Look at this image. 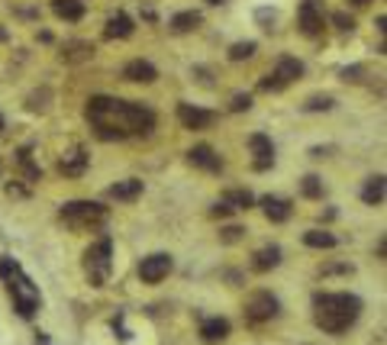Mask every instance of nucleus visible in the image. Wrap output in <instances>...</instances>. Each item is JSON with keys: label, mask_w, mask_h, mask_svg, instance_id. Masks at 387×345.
<instances>
[{"label": "nucleus", "mask_w": 387, "mask_h": 345, "mask_svg": "<svg viewBox=\"0 0 387 345\" xmlns=\"http://www.w3.org/2000/svg\"><path fill=\"white\" fill-rule=\"evenodd\" d=\"M85 117L103 142H119V139H129V135H149L155 129V113L145 103L103 97V94L87 101Z\"/></svg>", "instance_id": "1"}, {"label": "nucleus", "mask_w": 387, "mask_h": 345, "mask_svg": "<svg viewBox=\"0 0 387 345\" xmlns=\"http://www.w3.org/2000/svg\"><path fill=\"white\" fill-rule=\"evenodd\" d=\"M316 313H313V320L323 332H345L349 326H355V320L362 316V300L355 294H320L313 300Z\"/></svg>", "instance_id": "2"}, {"label": "nucleus", "mask_w": 387, "mask_h": 345, "mask_svg": "<svg viewBox=\"0 0 387 345\" xmlns=\"http://www.w3.org/2000/svg\"><path fill=\"white\" fill-rule=\"evenodd\" d=\"M0 278L7 281L10 294H13V303H17V313L23 320H29V316L39 310V291L33 287V281L20 271V265L13 258H0Z\"/></svg>", "instance_id": "3"}, {"label": "nucleus", "mask_w": 387, "mask_h": 345, "mask_svg": "<svg viewBox=\"0 0 387 345\" xmlns=\"http://www.w3.org/2000/svg\"><path fill=\"white\" fill-rule=\"evenodd\" d=\"M110 268H113V242L103 236L85 252L87 281H91L94 287H103V284H107V278H110Z\"/></svg>", "instance_id": "4"}, {"label": "nucleus", "mask_w": 387, "mask_h": 345, "mask_svg": "<svg viewBox=\"0 0 387 345\" xmlns=\"http://www.w3.org/2000/svg\"><path fill=\"white\" fill-rule=\"evenodd\" d=\"M61 219H65L71 229H94L107 223V207L94 200H71L61 207Z\"/></svg>", "instance_id": "5"}, {"label": "nucleus", "mask_w": 387, "mask_h": 345, "mask_svg": "<svg viewBox=\"0 0 387 345\" xmlns=\"http://www.w3.org/2000/svg\"><path fill=\"white\" fill-rule=\"evenodd\" d=\"M278 313H281V303L271 291H258V294H252L249 303H245V320L249 323H268V320H275Z\"/></svg>", "instance_id": "6"}, {"label": "nucleus", "mask_w": 387, "mask_h": 345, "mask_svg": "<svg viewBox=\"0 0 387 345\" xmlns=\"http://www.w3.org/2000/svg\"><path fill=\"white\" fill-rule=\"evenodd\" d=\"M171 268H175L171 255L155 252V255H149V258H143V265H139V278H143L145 284H159V281H165L171 274Z\"/></svg>", "instance_id": "7"}, {"label": "nucleus", "mask_w": 387, "mask_h": 345, "mask_svg": "<svg viewBox=\"0 0 387 345\" xmlns=\"http://www.w3.org/2000/svg\"><path fill=\"white\" fill-rule=\"evenodd\" d=\"M323 23H326V17H323L320 3H316V0H303L300 10H297V26H300V33L303 36H320Z\"/></svg>", "instance_id": "8"}, {"label": "nucleus", "mask_w": 387, "mask_h": 345, "mask_svg": "<svg viewBox=\"0 0 387 345\" xmlns=\"http://www.w3.org/2000/svg\"><path fill=\"white\" fill-rule=\"evenodd\" d=\"M249 149H252V165H255V171H268L271 165H275V145H271V139L268 135H261V133H255L252 139H249Z\"/></svg>", "instance_id": "9"}, {"label": "nucleus", "mask_w": 387, "mask_h": 345, "mask_svg": "<svg viewBox=\"0 0 387 345\" xmlns=\"http://www.w3.org/2000/svg\"><path fill=\"white\" fill-rule=\"evenodd\" d=\"M177 119H181L187 129H207L217 117H213L210 110L194 107V103H177Z\"/></svg>", "instance_id": "10"}, {"label": "nucleus", "mask_w": 387, "mask_h": 345, "mask_svg": "<svg viewBox=\"0 0 387 345\" xmlns=\"http://www.w3.org/2000/svg\"><path fill=\"white\" fill-rule=\"evenodd\" d=\"M59 171L65 177H81L87 171V152L81 149V145H75V149H68L65 155L59 159Z\"/></svg>", "instance_id": "11"}, {"label": "nucleus", "mask_w": 387, "mask_h": 345, "mask_svg": "<svg viewBox=\"0 0 387 345\" xmlns=\"http://www.w3.org/2000/svg\"><path fill=\"white\" fill-rule=\"evenodd\" d=\"M200 339L207 345L226 342V339H229V320H223V316H210V320H203L200 323Z\"/></svg>", "instance_id": "12"}, {"label": "nucleus", "mask_w": 387, "mask_h": 345, "mask_svg": "<svg viewBox=\"0 0 387 345\" xmlns=\"http://www.w3.org/2000/svg\"><path fill=\"white\" fill-rule=\"evenodd\" d=\"M123 78H126V81H136V85H152V81L159 78V71H155L152 61L136 59V61H129V65L123 68Z\"/></svg>", "instance_id": "13"}, {"label": "nucleus", "mask_w": 387, "mask_h": 345, "mask_svg": "<svg viewBox=\"0 0 387 345\" xmlns=\"http://www.w3.org/2000/svg\"><path fill=\"white\" fill-rule=\"evenodd\" d=\"M187 159H191V165H197V168H203V171L223 168V161H219V155L210 149V145H194V149L187 152Z\"/></svg>", "instance_id": "14"}, {"label": "nucleus", "mask_w": 387, "mask_h": 345, "mask_svg": "<svg viewBox=\"0 0 387 345\" xmlns=\"http://www.w3.org/2000/svg\"><path fill=\"white\" fill-rule=\"evenodd\" d=\"M271 75H275V81H278L281 91H284V87L291 85V81H297V78L303 75V65H300L297 59H287V55H284V59H281L278 65H275V71H271Z\"/></svg>", "instance_id": "15"}, {"label": "nucleus", "mask_w": 387, "mask_h": 345, "mask_svg": "<svg viewBox=\"0 0 387 345\" xmlns=\"http://www.w3.org/2000/svg\"><path fill=\"white\" fill-rule=\"evenodd\" d=\"M133 20L126 13H117V17H110L107 26H103V39H129L133 36Z\"/></svg>", "instance_id": "16"}, {"label": "nucleus", "mask_w": 387, "mask_h": 345, "mask_svg": "<svg viewBox=\"0 0 387 345\" xmlns=\"http://www.w3.org/2000/svg\"><path fill=\"white\" fill-rule=\"evenodd\" d=\"M261 210H265V216L271 219V223H284L287 216H291V203L284 200V197H261Z\"/></svg>", "instance_id": "17"}, {"label": "nucleus", "mask_w": 387, "mask_h": 345, "mask_svg": "<svg viewBox=\"0 0 387 345\" xmlns=\"http://www.w3.org/2000/svg\"><path fill=\"white\" fill-rule=\"evenodd\" d=\"M278 265H281V249L278 245H265V249H258V252L252 255V268L258 271V274L278 268Z\"/></svg>", "instance_id": "18"}, {"label": "nucleus", "mask_w": 387, "mask_h": 345, "mask_svg": "<svg viewBox=\"0 0 387 345\" xmlns=\"http://www.w3.org/2000/svg\"><path fill=\"white\" fill-rule=\"evenodd\" d=\"M61 59L65 61H87L94 59V45L85 43V39H71V43H65V49H61Z\"/></svg>", "instance_id": "19"}, {"label": "nucleus", "mask_w": 387, "mask_h": 345, "mask_svg": "<svg viewBox=\"0 0 387 345\" xmlns=\"http://www.w3.org/2000/svg\"><path fill=\"white\" fill-rule=\"evenodd\" d=\"M113 200H136V197L143 194V181H136V177H126V181H117V184L107 191Z\"/></svg>", "instance_id": "20"}, {"label": "nucleus", "mask_w": 387, "mask_h": 345, "mask_svg": "<svg viewBox=\"0 0 387 345\" xmlns=\"http://www.w3.org/2000/svg\"><path fill=\"white\" fill-rule=\"evenodd\" d=\"M52 10H55V17L68 20V23H78L85 17V3L81 0H52Z\"/></svg>", "instance_id": "21"}, {"label": "nucleus", "mask_w": 387, "mask_h": 345, "mask_svg": "<svg viewBox=\"0 0 387 345\" xmlns=\"http://www.w3.org/2000/svg\"><path fill=\"white\" fill-rule=\"evenodd\" d=\"M17 165H20V171H23V177L29 181V184H36V181L43 177L39 165H36V161H33V155H29V145H23V149L17 152Z\"/></svg>", "instance_id": "22"}, {"label": "nucleus", "mask_w": 387, "mask_h": 345, "mask_svg": "<svg viewBox=\"0 0 387 345\" xmlns=\"http://www.w3.org/2000/svg\"><path fill=\"white\" fill-rule=\"evenodd\" d=\"M200 23H203V17L197 10H184V13H175V17H171V29H175V33H191V29H197Z\"/></svg>", "instance_id": "23"}, {"label": "nucleus", "mask_w": 387, "mask_h": 345, "mask_svg": "<svg viewBox=\"0 0 387 345\" xmlns=\"http://www.w3.org/2000/svg\"><path fill=\"white\" fill-rule=\"evenodd\" d=\"M362 200L368 203V207H378L381 200H384V177H368V184L362 187Z\"/></svg>", "instance_id": "24"}, {"label": "nucleus", "mask_w": 387, "mask_h": 345, "mask_svg": "<svg viewBox=\"0 0 387 345\" xmlns=\"http://www.w3.org/2000/svg\"><path fill=\"white\" fill-rule=\"evenodd\" d=\"M303 242L310 245V249H333V245H336V236L326 233V229H310V233H303Z\"/></svg>", "instance_id": "25"}, {"label": "nucleus", "mask_w": 387, "mask_h": 345, "mask_svg": "<svg viewBox=\"0 0 387 345\" xmlns=\"http://www.w3.org/2000/svg\"><path fill=\"white\" fill-rule=\"evenodd\" d=\"M223 203H229L233 210H249V207L255 203V197L249 194V191H229V194L223 197Z\"/></svg>", "instance_id": "26"}, {"label": "nucleus", "mask_w": 387, "mask_h": 345, "mask_svg": "<svg viewBox=\"0 0 387 345\" xmlns=\"http://www.w3.org/2000/svg\"><path fill=\"white\" fill-rule=\"evenodd\" d=\"M303 197H310V200H316V197H323V181L316 175H307L303 177V184H300Z\"/></svg>", "instance_id": "27"}, {"label": "nucleus", "mask_w": 387, "mask_h": 345, "mask_svg": "<svg viewBox=\"0 0 387 345\" xmlns=\"http://www.w3.org/2000/svg\"><path fill=\"white\" fill-rule=\"evenodd\" d=\"M255 49H258L255 43H236L233 49H229V61H245V59H252Z\"/></svg>", "instance_id": "28"}, {"label": "nucleus", "mask_w": 387, "mask_h": 345, "mask_svg": "<svg viewBox=\"0 0 387 345\" xmlns=\"http://www.w3.org/2000/svg\"><path fill=\"white\" fill-rule=\"evenodd\" d=\"M303 110H333V97H310V101L303 103Z\"/></svg>", "instance_id": "29"}, {"label": "nucleus", "mask_w": 387, "mask_h": 345, "mask_svg": "<svg viewBox=\"0 0 387 345\" xmlns=\"http://www.w3.org/2000/svg\"><path fill=\"white\" fill-rule=\"evenodd\" d=\"M7 197H10V200H26V197H29V187L17 184V181H10V184H7Z\"/></svg>", "instance_id": "30"}, {"label": "nucleus", "mask_w": 387, "mask_h": 345, "mask_svg": "<svg viewBox=\"0 0 387 345\" xmlns=\"http://www.w3.org/2000/svg\"><path fill=\"white\" fill-rule=\"evenodd\" d=\"M252 107V97H249V94H236V97H233V103H229V110H233V113H242V110H249Z\"/></svg>", "instance_id": "31"}, {"label": "nucleus", "mask_w": 387, "mask_h": 345, "mask_svg": "<svg viewBox=\"0 0 387 345\" xmlns=\"http://www.w3.org/2000/svg\"><path fill=\"white\" fill-rule=\"evenodd\" d=\"M242 236H245V229H242V226H226L223 233H219V239H223V242H239Z\"/></svg>", "instance_id": "32"}, {"label": "nucleus", "mask_w": 387, "mask_h": 345, "mask_svg": "<svg viewBox=\"0 0 387 345\" xmlns=\"http://www.w3.org/2000/svg\"><path fill=\"white\" fill-rule=\"evenodd\" d=\"M333 23H336L342 33H352V29H355V20L345 17V13H333Z\"/></svg>", "instance_id": "33"}, {"label": "nucleus", "mask_w": 387, "mask_h": 345, "mask_svg": "<svg viewBox=\"0 0 387 345\" xmlns=\"http://www.w3.org/2000/svg\"><path fill=\"white\" fill-rule=\"evenodd\" d=\"M229 210H233V207H229V203H223V200H219V203H213V210H210V213H213V216H226Z\"/></svg>", "instance_id": "34"}, {"label": "nucleus", "mask_w": 387, "mask_h": 345, "mask_svg": "<svg viewBox=\"0 0 387 345\" xmlns=\"http://www.w3.org/2000/svg\"><path fill=\"white\" fill-rule=\"evenodd\" d=\"M349 3H355V7H368L371 0H349Z\"/></svg>", "instance_id": "35"}, {"label": "nucleus", "mask_w": 387, "mask_h": 345, "mask_svg": "<svg viewBox=\"0 0 387 345\" xmlns=\"http://www.w3.org/2000/svg\"><path fill=\"white\" fill-rule=\"evenodd\" d=\"M207 3H223V0H207Z\"/></svg>", "instance_id": "36"}, {"label": "nucleus", "mask_w": 387, "mask_h": 345, "mask_svg": "<svg viewBox=\"0 0 387 345\" xmlns=\"http://www.w3.org/2000/svg\"><path fill=\"white\" fill-rule=\"evenodd\" d=\"M0 133H3V117H0Z\"/></svg>", "instance_id": "37"}, {"label": "nucleus", "mask_w": 387, "mask_h": 345, "mask_svg": "<svg viewBox=\"0 0 387 345\" xmlns=\"http://www.w3.org/2000/svg\"><path fill=\"white\" fill-rule=\"evenodd\" d=\"M0 171H3V161H0Z\"/></svg>", "instance_id": "38"}]
</instances>
